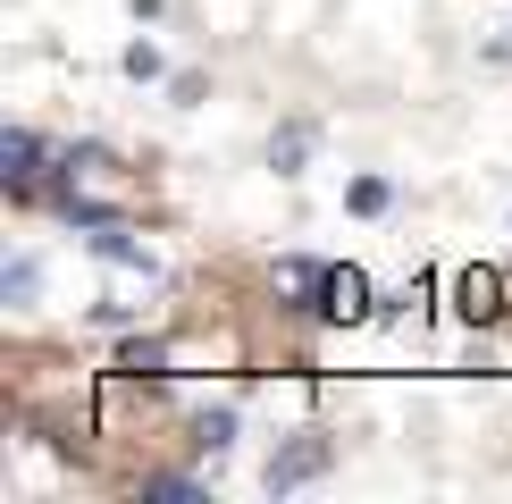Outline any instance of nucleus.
I'll return each instance as SVG.
<instances>
[{
	"label": "nucleus",
	"mask_w": 512,
	"mask_h": 504,
	"mask_svg": "<svg viewBox=\"0 0 512 504\" xmlns=\"http://www.w3.org/2000/svg\"><path fill=\"white\" fill-rule=\"evenodd\" d=\"M311 143H319V126H311V118H294V126H277V135H269V168H277V177H303V160H311Z\"/></svg>",
	"instance_id": "nucleus-5"
},
{
	"label": "nucleus",
	"mask_w": 512,
	"mask_h": 504,
	"mask_svg": "<svg viewBox=\"0 0 512 504\" xmlns=\"http://www.w3.org/2000/svg\"><path fill=\"white\" fill-rule=\"evenodd\" d=\"M311 311H319V320H336V328L370 320V278H361L353 261H328V278H319V294H311Z\"/></svg>",
	"instance_id": "nucleus-4"
},
{
	"label": "nucleus",
	"mask_w": 512,
	"mask_h": 504,
	"mask_svg": "<svg viewBox=\"0 0 512 504\" xmlns=\"http://www.w3.org/2000/svg\"><path fill=\"white\" fill-rule=\"evenodd\" d=\"M454 311L471 328H496V320H512V269H487V261H471L454 278Z\"/></svg>",
	"instance_id": "nucleus-3"
},
{
	"label": "nucleus",
	"mask_w": 512,
	"mask_h": 504,
	"mask_svg": "<svg viewBox=\"0 0 512 504\" xmlns=\"http://www.w3.org/2000/svg\"><path fill=\"white\" fill-rule=\"evenodd\" d=\"M51 177H59V152L34 126H9V135H0V185H9L17 202H34V194H51Z\"/></svg>",
	"instance_id": "nucleus-2"
},
{
	"label": "nucleus",
	"mask_w": 512,
	"mask_h": 504,
	"mask_svg": "<svg viewBox=\"0 0 512 504\" xmlns=\"http://www.w3.org/2000/svg\"><path fill=\"white\" fill-rule=\"evenodd\" d=\"M135 496H177V504H194V496H202V479H194V471H143V479H135Z\"/></svg>",
	"instance_id": "nucleus-7"
},
{
	"label": "nucleus",
	"mask_w": 512,
	"mask_h": 504,
	"mask_svg": "<svg viewBox=\"0 0 512 504\" xmlns=\"http://www.w3.org/2000/svg\"><path fill=\"white\" fill-rule=\"evenodd\" d=\"M353 210H361V219H378V210H387V185L361 177V185H353Z\"/></svg>",
	"instance_id": "nucleus-9"
},
{
	"label": "nucleus",
	"mask_w": 512,
	"mask_h": 504,
	"mask_svg": "<svg viewBox=\"0 0 512 504\" xmlns=\"http://www.w3.org/2000/svg\"><path fill=\"white\" fill-rule=\"evenodd\" d=\"M328 471H336V437H328V429H294L286 446L269 454L261 488H269V496H294V488H311V479H328Z\"/></svg>",
	"instance_id": "nucleus-1"
},
{
	"label": "nucleus",
	"mask_w": 512,
	"mask_h": 504,
	"mask_svg": "<svg viewBox=\"0 0 512 504\" xmlns=\"http://www.w3.org/2000/svg\"><path fill=\"white\" fill-rule=\"evenodd\" d=\"M227 446H236V404H219V412H194V454L219 462Z\"/></svg>",
	"instance_id": "nucleus-6"
},
{
	"label": "nucleus",
	"mask_w": 512,
	"mask_h": 504,
	"mask_svg": "<svg viewBox=\"0 0 512 504\" xmlns=\"http://www.w3.org/2000/svg\"><path fill=\"white\" fill-rule=\"evenodd\" d=\"M34 294H42V261H34V252H17V261H9V303L26 311Z\"/></svg>",
	"instance_id": "nucleus-8"
}]
</instances>
